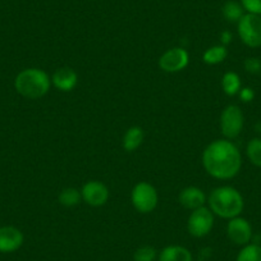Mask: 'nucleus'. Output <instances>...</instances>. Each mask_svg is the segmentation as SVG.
Here are the masks:
<instances>
[{
	"mask_svg": "<svg viewBox=\"0 0 261 261\" xmlns=\"http://www.w3.org/2000/svg\"><path fill=\"white\" fill-rule=\"evenodd\" d=\"M202 165L215 179H232L242 168V155L230 140H215L205 147Z\"/></svg>",
	"mask_w": 261,
	"mask_h": 261,
	"instance_id": "nucleus-1",
	"label": "nucleus"
},
{
	"mask_svg": "<svg viewBox=\"0 0 261 261\" xmlns=\"http://www.w3.org/2000/svg\"><path fill=\"white\" fill-rule=\"evenodd\" d=\"M188 63H190V55L187 50L175 46L167 50L159 58L158 64H159V68L167 73H177L187 68Z\"/></svg>",
	"mask_w": 261,
	"mask_h": 261,
	"instance_id": "nucleus-8",
	"label": "nucleus"
},
{
	"mask_svg": "<svg viewBox=\"0 0 261 261\" xmlns=\"http://www.w3.org/2000/svg\"><path fill=\"white\" fill-rule=\"evenodd\" d=\"M207 205L213 214L229 220L240 217L245 209V200L237 188L232 186H220L214 188L207 196Z\"/></svg>",
	"mask_w": 261,
	"mask_h": 261,
	"instance_id": "nucleus-2",
	"label": "nucleus"
},
{
	"mask_svg": "<svg viewBox=\"0 0 261 261\" xmlns=\"http://www.w3.org/2000/svg\"><path fill=\"white\" fill-rule=\"evenodd\" d=\"M238 95H240V99L243 102L252 101L253 97H255V92H253V90L251 87H242L240 90V92H238Z\"/></svg>",
	"mask_w": 261,
	"mask_h": 261,
	"instance_id": "nucleus-25",
	"label": "nucleus"
},
{
	"mask_svg": "<svg viewBox=\"0 0 261 261\" xmlns=\"http://www.w3.org/2000/svg\"><path fill=\"white\" fill-rule=\"evenodd\" d=\"M17 92L30 100L44 97L51 87V77L40 68H26L17 74L14 80Z\"/></svg>",
	"mask_w": 261,
	"mask_h": 261,
	"instance_id": "nucleus-3",
	"label": "nucleus"
},
{
	"mask_svg": "<svg viewBox=\"0 0 261 261\" xmlns=\"http://www.w3.org/2000/svg\"><path fill=\"white\" fill-rule=\"evenodd\" d=\"M222 89L228 96H236L242 89L241 77L236 72H227L222 77Z\"/></svg>",
	"mask_w": 261,
	"mask_h": 261,
	"instance_id": "nucleus-18",
	"label": "nucleus"
},
{
	"mask_svg": "<svg viewBox=\"0 0 261 261\" xmlns=\"http://www.w3.org/2000/svg\"><path fill=\"white\" fill-rule=\"evenodd\" d=\"M23 241V233L18 228L12 225L0 228V252L11 253L19 250Z\"/></svg>",
	"mask_w": 261,
	"mask_h": 261,
	"instance_id": "nucleus-11",
	"label": "nucleus"
},
{
	"mask_svg": "<svg viewBox=\"0 0 261 261\" xmlns=\"http://www.w3.org/2000/svg\"><path fill=\"white\" fill-rule=\"evenodd\" d=\"M230 40H232V34H230L229 31H224L222 32V35H220V41H222V45H228L230 42Z\"/></svg>",
	"mask_w": 261,
	"mask_h": 261,
	"instance_id": "nucleus-26",
	"label": "nucleus"
},
{
	"mask_svg": "<svg viewBox=\"0 0 261 261\" xmlns=\"http://www.w3.org/2000/svg\"><path fill=\"white\" fill-rule=\"evenodd\" d=\"M220 132L224 139L233 140L241 135L245 125V115L238 105H228L220 114Z\"/></svg>",
	"mask_w": 261,
	"mask_h": 261,
	"instance_id": "nucleus-6",
	"label": "nucleus"
},
{
	"mask_svg": "<svg viewBox=\"0 0 261 261\" xmlns=\"http://www.w3.org/2000/svg\"><path fill=\"white\" fill-rule=\"evenodd\" d=\"M236 261H261V246L257 243H248L238 252Z\"/></svg>",
	"mask_w": 261,
	"mask_h": 261,
	"instance_id": "nucleus-20",
	"label": "nucleus"
},
{
	"mask_svg": "<svg viewBox=\"0 0 261 261\" xmlns=\"http://www.w3.org/2000/svg\"><path fill=\"white\" fill-rule=\"evenodd\" d=\"M214 227V214L206 206L192 210L187 220V230L192 237L202 238L209 234Z\"/></svg>",
	"mask_w": 261,
	"mask_h": 261,
	"instance_id": "nucleus-7",
	"label": "nucleus"
},
{
	"mask_svg": "<svg viewBox=\"0 0 261 261\" xmlns=\"http://www.w3.org/2000/svg\"><path fill=\"white\" fill-rule=\"evenodd\" d=\"M82 196L81 191L77 190L74 187H67L64 190H62L58 196V201L60 205L65 207H73L81 202Z\"/></svg>",
	"mask_w": 261,
	"mask_h": 261,
	"instance_id": "nucleus-19",
	"label": "nucleus"
},
{
	"mask_svg": "<svg viewBox=\"0 0 261 261\" xmlns=\"http://www.w3.org/2000/svg\"><path fill=\"white\" fill-rule=\"evenodd\" d=\"M178 200L183 207L191 210V212L205 206V202H207V197L204 191L199 187H195V186L183 188L179 192Z\"/></svg>",
	"mask_w": 261,
	"mask_h": 261,
	"instance_id": "nucleus-13",
	"label": "nucleus"
},
{
	"mask_svg": "<svg viewBox=\"0 0 261 261\" xmlns=\"http://www.w3.org/2000/svg\"><path fill=\"white\" fill-rule=\"evenodd\" d=\"M51 85L62 92H69L79 85V74L69 67L57 69L51 76Z\"/></svg>",
	"mask_w": 261,
	"mask_h": 261,
	"instance_id": "nucleus-12",
	"label": "nucleus"
},
{
	"mask_svg": "<svg viewBox=\"0 0 261 261\" xmlns=\"http://www.w3.org/2000/svg\"><path fill=\"white\" fill-rule=\"evenodd\" d=\"M158 261H192V253L183 246H167L159 253Z\"/></svg>",
	"mask_w": 261,
	"mask_h": 261,
	"instance_id": "nucleus-14",
	"label": "nucleus"
},
{
	"mask_svg": "<svg viewBox=\"0 0 261 261\" xmlns=\"http://www.w3.org/2000/svg\"><path fill=\"white\" fill-rule=\"evenodd\" d=\"M223 17L227 19L228 22H234L238 23L240 19L245 16L246 11L241 2H236V0H228L227 3L222 7Z\"/></svg>",
	"mask_w": 261,
	"mask_h": 261,
	"instance_id": "nucleus-16",
	"label": "nucleus"
},
{
	"mask_svg": "<svg viewBox=\"0 0 261 261\" xmlns=\"http://www.w3.org/2000/svg\"><path fill=\"white\" fill-rule=\"evenodd\" d=\"M159 202L158 191L151 183L139 182L130 191V204L141 214L154 212Z\"/></svg>",
	"mask_w": 261,
	"mask_h": 261,
	"instance_id": "nucleus-4",
	"label": "nucleus"
},
{
	"mask_svg": "<svg viewBox=\"0 0 261 261\" xmlns=\"http://www.w3.org/2000/svg\"><path fill=\"white\" fill-rule=\"evenodd\" d=\"M228 57V50L224 45H214L206 49L202 54V60L209 65H217L224 62Z\"/></svg>",
	"mask_w": 261,
	"mask_h": 261,
	"instance_id": "nucleus-17",
	"label": "nucleus"
},
{
	"mask_svg": "<svg viewBox=\"0 0 261 261\" xmlns=\"http://www.w3.org/2000/svg\"><path fill=\"white\" fill-rule=\"evenodd\" d=\"M237 31L246 46L251 49L261 46V16L246 12L237 23Z\"/></svg>",
	"mask_w": 261,
	"mask_h": 261,
	"instance_id": "nucleus-5",
	"label": "nucleus"
},
{
	"mask_svg": "<svg viewBox=\"0 0 261 261\" xmlns=\"http://www.w3.org/2000/svg\"><path fill=\"white\" fill-rule=\"evenodd\" d=\"M227 236L232 243L237 246H246L252 240V225L250 224L247 219L240 217H236L233 219L228 220L227 224Z\"/></svg>",
	"mask_w": 261,
	"mask_h": 261,
	"instance_id": "nucleus-9",
	"label": "nucleus"
},
{
	"mask_svg": "<svg viewBox=\"0 0 261 261\" xmlns=\"http://www.w3.org/2000/svg\"><path fill=\"white\" fill-rule=\"evenodd\" d=\"M246 155L251 164L261 168V139L255 137L248 141L247 146H246Z\"/></svg>",
	"mask_w": 261,
	"mask_h": 261,
	"instance_id": "nucleus-21",
	"label": "nucleus"
},
{
	"mask_svg": "<svg viewBox=\"0 0 261 261\" xmlns=\"http://www.w3.org/2000/svg\"><path fill=\"white\" fill-rule=\"evenodd\" d=\"M82 200L92 207L104 206L109 200V188L100 180H89L81 188Z\"/></svg>",
	"mask_w": 261,
	"mask_h": 261,
	"instance_id": "nucleus-10",
	"label": "nucleus"
},
{
	"mask_svg": "<svg viewBox=\"0 0 261 261\" xmlns=\"http://www.w3.org/2000/svg\"><path fill=\"white\" fill-rule=\"evenodd\" d=\"M144 142V129L139 125L128 128L123 136V149L127 152H134L139 149Z\"/></svg>",
	"mask_w": 261,
	"mask_h": 261,
	"instance_id": "nucleus-15",
	"label": "nucleus"
},
{
	"mask_svg": "<svg viewBox=\"0 0 261 261\" xmlns=\"http://www.w3.org/2000/svg\"><path fill=\"white\" fill-rule=\"evenodd\" d=\"M159 256L154 247L151 246H141L134 253V261H155Z\"/></svg>",
	"mask_w": 261,
	"mask_h": 261,
	"instance_id": "nucleus-22",
	"label": "nucleus"
},
{
	"mask_svg": "<svg viewBox=\"0 0 261 261\" xmlns=\"http://www.w3.org/2000/svg\"><path fill=\"white\" fill-rule=\"evenodd\" d=\"M243 65H245V69L248 73L257 74L261 72V60L258 58H247Z\"/></svg>",
	"mask_w": 261,
	"mask_h": 261,
	"instance_id": "nucleus-24",
	"label": "nucleus"
},
{
	"mask_svg": "<svg viewBox=\"0 0 261 261\" xmlns=\"http://www.w3.org/2000/svg\"><path fill=\"white\" fill-rule=\"evenodd\" d=\"M247 13L261 16V0H240Z\"/></svg>",
	"mask_w": 261,
	"mask_h": 261,
	"instance_id": "nucleus-23",
	"label": "nucleus"
}]
</instances>
